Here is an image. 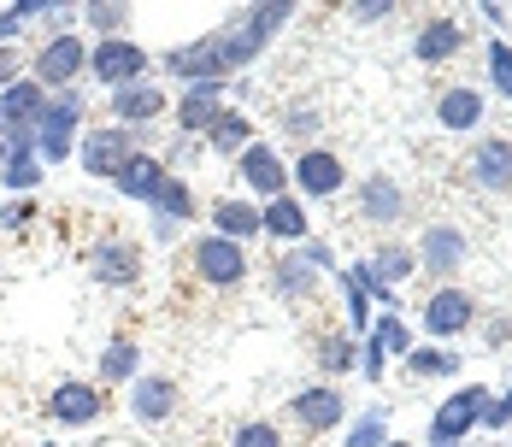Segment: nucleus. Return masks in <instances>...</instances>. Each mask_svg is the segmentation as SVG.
I'll list each match as a JSON object with an SVG mask.
<instances>
[{"label":"nucleus","instance_id":"c9c22d12","mask_svg":"<svg viewBox=\"0 0 512 447\" xmlns=\"http://www.w3.org/2000/svg\"><path fill=\"white\" fill-rule=\"evenodd\" d=\"M365 336H371L377 348L389 353V359H407V353L418 348V336H412V324H407V318H401V312H377Z\"/></svg>","mask_w":512,"mask_h":447},{"label":"nucleus","instance_id":"4c0bfd02","mask_svg":"<svg viewBox=\"0 0 512 447\" xmlns=\"http://www.w3.org/2000/svg\"><path fill=\"white\" fill-rule=\"evenodd\" d=\"M389 442V406H365L359 418H348L342 447H383Z\"/></svg>","mask_w":512,"mask_h":447},{"label":"nucleus","instance_id":"c756f323","mask_svg":"<svg viewBox=\"0 0 512 447\" xmlns=\"http://www.w3.org/2000/svg\"><path fill=\"white\" fill-rule=\"evenodd\" d=\"M401 371H407L412 383H448V377H460V353L436 348V342H418V348L401 359Z\"/></svg>","mask_w":512,"mask_h":447},{"label":"nucleus","instance_id":"49530a36","mask_svg":"<svg viewBox=\"0 0 512 447\" xmlns=\"http://www.w3.org/2000/svg\"><path fill=\"white\" fill-rule=\"evenodd\" d=\"M483 430H489V436H501V430H512V383H507V395H495V406L483 412Z\"/></svg>","mask_w":512,"mask_h":447},{"label":"nucleus","instance_id":"e433bc0d","mask_svg":"<svg viewBox=\"0 0 512 447\" xmlns=\"http://www.w3.org/2000/svg\"><path fill=\"white\" fill-rule=\"evenodd\" d=\"M277 124H283V142L312 148V142H318V130H324V112H318L312 100H295V106H283V112H277Z\"/></svg>","mask_w":512,"mask_h":447},{"label":"nucleus","instance_id":"f8f14e48","mask_svg":"<svg viewBox=\"0 0 512 447\" xmlns=\"http://www.w3.org/2000/svg\"><path fill=\"white\" fill-rule=\"evenodd\" d=\"M354 206H359V224H371L377 236L401 230V224L412 218V200H407V189H401V183H395L389 171H371V177H359Z\"/></svg>","mask_w":512,"mask_h":447},{"label":"nucleus","instance_id":"864d4df0","mask_svg":"<svg viewBox=\"0 0 512 447\" xmlns=\"http://www.w3.org/2000/svg\"><path fill=\"white\" fill-rule=\"evenodd\" d=\"M460 447H465V442H460ZM477 447H495V442H477Z\"/></svg>","mask_w":512,"mask_h":447},{"label":"nucleus","instance_id":"58836bf2","mask_svg":"<svg viewBox=\"0 0 512 447\" xmlns=\"http://www.w3.org/2000/svg\"><path fill=\"white\" fill-rule=\"evenodd\" d=\"M230 447H283V424H271V418H242V424L230 430Z\"/></svg>","mask_w":512,"mask_h":447},{"label":"nucleus","instance_id":"2f4dec72","mask_svg":"<svg viewBox=\"0 0 512 447\" xmlns=\"http://www.w3.org/2000/svg\"><path fill=\"white\" fill-rule=\"evenodd\" d=\"M83 24L95 30V42H118V36H130L136 6L130 0H83Z\"/></svg>","mask_w":512,"mask_h":447},{"label":"nucleus","instance_id":"4468645a","mask_svg":"<svg viewBox=\"0 0 512 447\" xmlns=\"http://www.w3.org/2000/svg\"><path fill=\"white\" fill-rule=\"evenodd\" d=\"M142 271H148V259H142V242H130V236H101V242L89 248V277H95L101 289H112V295L136 289Z\"/></svg>","mask_w":512,"mask_h":447},{"label":"nucleus","instance_id":"39448f33","mask_svg":"<svg viewBox=\"0 0 512 447\" xmlns=\"http://www.w3.org/2000/svg\"><path fill=\"white\" fill-rule=\"evenodd\" d=\"M30 77H36L48 95L83 89V77H89V42H83L77 30H65V36H48L42 48L30 53Z\"/></svg>","mask_w":512,"mask_h":447},{"label":"nucleus","instance_id":"f03ea898","mask_svg":"<svg viewBox=\"0 0 512 447\" xmlns=\"http://www.w3.org/2000/svg\"><path fill=\"white\" fill-rule=\"evenodd\" d=\"M83 130H89V95H83V89L48 95L42 124H36V159H42V165H65V159H77Z\"/></svg>","mask_w":512,"mask_h":447},{"label":"nucleus","instance_id":"c85d7f7f","mask_svg":"<svg viewBox=\"0 0 512 447\" xmlns=\"http://www.w3.org/2000/svg\"><path fill=\"white\" fill-rule=\"evenodd\" d=\"M148 212H154V218H171V224H195V212H201V195H195V183H189V177H177V171H171V177H165V183L154 189Z\"/></svg>","mask_w":512,"mask_h":447},{"label":"nucleus","instance_id":"de8ad7c7","mask_svg":"<svg viewBox=\"0 0 512 447\" xmlns=\"http://www.w3.org/2000/svg\"><path fill=\"white\" fill-rule=\"evenodd\" d=\"M477 12H483V18H489L495 30H507V24H512V6H501V0H483Z\"/></svg>","mask_w":512,"mask_h":447},{"label":"nucleus","instance_id":"603ef678","mask_svg":"<svg viewBox=\"0 0 512 447\" xmlns=\"http://www.w3.org/2000/svg\"><path fill=\"white\" fill-rule=\"evenodd\" d=\"M0 165H6V142H0Z\"/></svg>","mask_w":512,"mask_h":447},{"label":"nucleus","instance_id":"b1692460","mask_svg":"<svg viewBox=\"0 0 512 447\" xmlns=\"http://www.w3.org/2000/svg\"><path fill=\"white\" fill-rule=\"evenodd\" d=\"M254 142H259V130H254V118H248L242 106H224V112L212 118V130L201 136V148L218 153V159H236V153H248Z\"/></svg>","mask_w":512,"mask_h":447},{"label":"nucleus","instance_id":"a878e982","mask_svg":"<svg viewBox=\"0 0 512 447\" xmlns=\"http://www.w3.org/2000/svg\"><path fill=\"white\" fill-rule=\"evenodd\" d=\"M165 177H171L165 153L148 148V153H136V159H130V165L112 177V189H118V200H136V206H148V200H154V189L165 183Z\"/></svg>","mask_w":512,"mask_h":447},{"label":"nucleus","instance_id":"f3484780","mask_svg":"<svg viewBox=\"0 0 512 447\" xmlns=\"http://www.w3.org/2000/svg\"><path fill=\"white\" fill-rule=\"evenodd\" d=\"M159 118H171V95L165 83L148 77V83H130L118 95H106V124H124V130H154Z\"/></svg>","mask_w":512,"mask_h":447},{"label":"nucleus","instance_id":"2eb2a0df","mask_svg":"<svg viewBox=\"0 0 512 447\" xmlns=\"http://www.w3.org/2000/svg\"><path fill=\"white\" fill-rule=\"evenodd\" d=\"M48 418L59 430H95L106 418V389L89 377H65L48 389Z\"/></svg>","mask_w":512,"mask_h":447},{"label":"nucleus","instance_id":"c03bdc74","mask_svg":"<svg viewBox=\"0 0 512 447\" xmlns=\"http://www.w3.org/2000/svg\"><path fill=\"white\" fill-rule=\"evenodd\" d=\"M342 12H348L354 24H383V18H395L401 6H395V0H348Z\"/></svg>","mask_w":512,"mask_h":447},{"label":"nucleus","instance_id":"3c124183","mask_svg":"<svg viewBox=\"0 0 512 447\" xmlns=\"http://www.w3.org/2000/svg\"><path fill=\"white\" fill-rule=\"evenodd\" d=\"M383 447H412V442H395V436H389V442H383Z\"/></svg>","mask_w":512,"mask_h":447},{"label":"nucleus","instance_id":"7c9ffc66","mask_svg":"<svg viewBox=\"0 0 512 447\" xmlns=\"http://www.w3.org/2000/svg\"><path fill=\"white\" fill-rule=\"evenodd\" d=\"M336 295H342V330H348V336H365L377 312H371V289L354 277V265L336 271Z\"/></svg>","mask_w":512,"mask_h":447},{"label":"nucleus","instance_id":"a211bd4d","mask_svg":"<svg viewBox=\"0 0 512 447\" xmlns=\"http://www.w3.org/2000/svg\"><path fill=\"white\" fill-rule=\"evenodd\" d=\"M465 177L483 195H512V142L507 136H477L471 159H465Z\"/></svg>","mask_w":512,"mask_h":447},{"label":"nucleus","instance_id":"f704fd0d","mask_svg":"<svg viewBox=\"0 0 512 447\" xmlns=\"http://www.w3.org/2000/svg\"><path fill=\"white\" fill-rule=\"evenodd\" d=\"M42 177H48V165L36 159V153H6V165H0V195H36L42 189Z\"/></svg>","mask_w":512,"mask_h":447},{"label":"nucleus","instance_id":"dca6fc26","mask_svg":"<svg viewBox=\"0 0 512 447\" xmlns=\"http://www.w3.org/2000/svg\"><path fill=\"white\" fill-rule=\"evenodd\" d=\"M230 165H236V183H242L259 206L277 200V195H289V159H283L277 142H254L248 153H236Z\"/></svg>","mask_w":512,"mask_h":447},{"label":"nucleus","instance_id":"20e7f679","mask_svg":"<svg viewBox=\"0 0 512 447\" xmlns=\"http://www.w3.org/2000/svg\"><path fill=\"white\" fill-rule=\"evenodd\" d=\"M154 77V53L142 48L136 36H118V42H89V77L83 83H95L106 95H118V89H130V83H148Z\"/></svg>","mask_w":512,"mask_h":447},{"label":"nucleus","instance_id":"aec40b11","mask_svg":"<svg viewBox=\"0 0 512 447\" xmlns=\"http://www.w3.org/2000/svg\"><path fill=\"white\" fill-rule=\"evenodd\" d=\"M224 100H230V83H189L183 95L171 100V118H177V130L189 142H201L206 130H212V118L224 112Z\"/></svg>","mask_w":512,"mask_h":447},{"label":"nucleus","instance_id":"6e6552de","mask_svg":"<svg viewBox=\"0 0 512 447\" xmlns=\"http://www.w3.org/2000/svg\"><path fill=\"white\" fill-rule=\"evenodd\" d=\"M412 271H418V259H412V242H395V236H383V242H377V248H371V253H365V259L354 265V277L365 283V289H371V300H377L383 312H395V300H401L395 289L407 283Z\"/></svg>","mask_w":512,"mask_h":447},{"label":"nucleus","instance_id":"4be33fe9","mask_svg":"<svg viewBox=\"0 0 512 447\" xmlns=\"http://www.w3.org/2000/svg\"><path fill=\"white\" fill-rule=\"evenodd\" d=\"M206 224H212V236H224V242H242V248H254V242H265L259 236V200H212L206 206Z\"/></svg>","mask_w":512,"mask_h":447},{"label":"nucleus","instance_id":"09e8293b","mask_svg":"<svg viewBox=\"0 0 512 447\" xmlns=\"http://www.w3.org/2000/svg\"><path fill=\"white\" fill-rule=\"evenodd\" d=\"M489 342L483 348H507V336H512V318H489V330H483Z\"/></svg>","mask_w":512,"mask_h":447},{"label":"nucleus","instance_id":"412c9836","mask_svg":"<svg viewBox=\"0 0 512 447\" xmlns=\"http://www.w3.org/2000/svg\"><path fill=\"white\" fill-rule=\"evenodd\" d=\"M259 236H265V242H277V248H301V242L312 236L307 200H295V195L265 200V206H259Z\"/></svg>","mask_w":512,"mask_h":447},{"label":"nucleus","instance_id":"bb28decb","mask_svg":"<svg viewBox=\"0 0 512 447\" xmlns=\"http://www.w3.org/2000/svg\"><path fill=\"white\" fill-rule=\"evenodd\" d=\"M483 89H471V83H454V89H442L436 95V124L442 130H454V136H471L477 124H483Z\"/></svg>","mask_w":512,"mask_h":447},{"label":"nucleus","instance_id":"72a5a7b5","mask_svg":"<svg viewBox=\"0 0 512 447\" xmlns=\"http://www.w3.org/2000/svg\"><path fill=\"white\" fill-rule=\"evenodd\" d=\"M312 359H318L324 383H336V377L359 371V336H348V330H330V336H324V342L312 348Z\"/></svg>","mask_w":512,"mask_h":447},{"label":"nucleus","instance_id":"9d476101","mask_svg":"<svg viewBox=\"0 0 512 447\" xmlns=\"http://www.w3.org/2000/svg\"><path fill=\"white\" fill-rule=\"evenodd\" d=\"M289 189H301L307 200H336L348 189V159L330 148V142L295 148V159H289Z\"/></svg>","mask_w":512,"mask_h":447},{"label":"nucleus","instance_id":"37998d69","mask_svg":"<svg viewBox=\"0 0 512 447\" xmlns=\"http://www.w3.org/2000/svg\"><path fill=\"white\" fill-rule=\"evenodd\" d=\"M36 212H42V200H36V195H18V200H6V206H0V230H24V224H30Z\"/></svg>","mask_w":512,"mask_h":447},{"label":"nucleus","instance_id":"79ce46f5","mask_svg":"<svg viewBox=\"0 0 512 447\" xmlns=\"http://www.w3.org/2000/svg\"><path fill=\"white\" fill-rule=\"evenodd\" d=\"M301 259H307L312 271H318V277H336V271H342V259H336V253H330V242H318V236H307V242H301Z\"/></svg>","mask_w":512,"mask_h":447},{"label":"nucleus","instance_id":"6ab92c4d","mask_svg":"<svg viewBox=\"0 0 512 447\" xmlns=\"http://www.w3.org/2000/svg\"><path fill=\"white\" fill-rule=\"evenodd\" d=\"M124 400H130V418H136V424H171L177 406H183V389H177V377H165V371H142Z\"/></svg>","mask_w":512,"mask_h":447},{"label":"nucleus","instance_id":"7ed1b4c3","mask_svg":"<svg viewBox=\"0 0 512 447\" xmlns=\"http://www.w3.org/2000/svg\"><path fill=\"white\" fill-rule=\"evenodd\" d=\"M136 153H148V130H124V124H95L89 118V130L77 142V165H83V177L112 183Z\"/></svg>","mask_w":512,"mask_h":447},{"label":"nucleus","instance_id":"0eeeda50","mask_svg":"<svg viewBox=\"0 0 512 447\" xmlns=\"http://www.w3.org/2000/svg\"><path fill=\"white\" fill-rule=\"evenodd\" d=\"M189 265H195V277H201L212 295H236V289L248 283V271H254L242 242H224V236H212V230L189 242Z\"/></svg>","mask_w":512,"mask_h":447},{"label":"nucleus","instance_id":"393cba45","mask_svg":"<svg viewBox=\"0 0 512 447\" xmlns=\"http://www.w3.org/2000/svg\"><path fill=\"white\" fill-rule=\"evenodd\" d=\"M412 53H418V65H448V59H460L465 53L460 18H424L418 36H412Z\"/></svg>","mask_w":512,"mask_h":447},{"label":"nucleus","instance_id":"5fc2aeb1","mask_svg":"<svg viewBox=\"0 0 512 447\" xmlns=\"http://www.w3.org/2000/svg\"><path fill=\"white\" fill-rule=\"evenodd\" d=\"M0 130H6V112H0Z\"/></svg>","mask_w":512,"mask_h":447},{"label":"nucleus","instance_id":"a18cd8bd","mask_svg":"<svg viewBox=\"0 0 512 447\" xmlns=\"http://www.w3.org/2000/svg\"><path fill=\"white\" fill-rule=\"evenodd\" d=\"M18 77H30V59H24V48H0V95H6Z\"/></svg>","mask_w":512,"mask_h":447},{"label":"nucleus","instance_id":"6e6d98bb","mask_svg":"<svg viewBox=\"0 0 512 447\" xmlns=\"http://www.w3.org/2000/svg\"><path fill=\"white\" fill-rule=\"evenodd\" d=\"M42 447H59V442H42Z\"/></svg>","mask_w":512,"mask_h":447},{"label":"nucleus","instance_id":"9b49d317","mask_svg":"<svg viewBox=\"0 0 512 447\" xmlns=\"http://www.w3.org/2000/svg\"><path fill=\"white\" fill-rule=\"evenodd\" d=\"M283 418L295 424V430H307V436H336L342 424H348V395L336 389V383H307V389H295L289 406H283Z\"/></svg>","mask_w":512,"mask_h":447},{"label":"nucleus","instance_id":"ea45409f","mask_svg":"<svg viewBox=\"0 0 512 447\" xmlns=\"http://www.w3.org/2000/svg\"><path fill=\"white\" fill-rule=\"evenodd\" d=\"M489 83H495V95L501 100H512V42L507 36L489 42Z\"/></svg>","mask_w":512,"mask_h":447},{"label":"nucleus","instance_id":"ddd939ff","mask_svg":"<svg viewBox=\"0 0 512 447\" xmlns=\"http://www.w3.org/2000/svg\"><path fill=\"white\" fill-rule=\"evenodd\" d=\"M471 324H477V295L471 289L442 283V289L424 295V336L430 342H460V336H471Z\"/></svg>","mask_w":512,"mask_h":447},{"label":"nucleus","instance_id":"473e14b6","mask_svg":"<svg viewBox=\"0 0 512 447\" xmlns=\"http://www.w3.org/2000/svg\"><path fill=\"white\" fill-rule=\"evenodd\" d=\"M42 106H48V89H42L36 77H18V83L0 95L6 124H24V130H36V124H42Z\"/></svg>","mask_w":512,"mask_h":447},{"label":"nucleus","instance_id":"5701e85b","mask_svg":"<svg viewBox=\"0 0 512 447\" xmlns=\"http://www.w3.org/2000/svg\"><path fill=\"white\" fill-rule=\"evenodd\" d=\"M318 283H324V277L312 271L301 253H295V248H277V259H271V295L301 306V300H318Z\"/></svg>","mask_w":512,"mask_h":447},{"label":"nucleus","instance_id":"8fccbe9b","mask_svg":"<svg viewBox=\"0 0 512 447\" xmlns=\"http://www.w3.org/2000/svg\"><path fill=\"white\" fill-rule=\"evenodd\" d=\"M154 218V212H148ZM183 236V224H171V218H154V242H177Z\"/></svg>","mask_w":512,"mask_h":447},{"label":"nucleus","instance_id":"a19ab883","mask_svg":"<svg viewBox=\"0 0 512 447\" xmlns=\"http://www.w3.org/2000/svg\"><path fill=\"white\" fill-rule=\"evenodd\" d=\"M383 371H389V353L377 348L371 336H359V377H365V383L377 389V383H383Z\"/></svg>","mask_w":512,"mask_h":447},{"label":"nucleus","instance_id":"423d86ee","mask_svg":"<svg viewBox=\"0 0 512 447\" xmlns=\"http://www.w3.org/2000/svg\"><path fill=\"white\" fill-rule=\"evenodd\" d=\"M489 406H495V389H483V383H465V389H454V395L430 412L424 442H430V447H460L471 430H483V412H489Z\"/></svg>","mask_w":512,"mask_h":447},{"label":"nucleus","instance_id":"cd10ccee","mask_svg":"<svg viewBox=\"0 0 512 447\" xmlns=\"http://www.w3.org/2000/svg\"><path fill=\"white\" fill-rule=\"evenodd\" d=\"M142 377V342H130V336H112L101 353V365H95V383L101 389H130Z\"/></svg>","mask_w":512,"mask_h":447},{"label":"nucleus","instance_id":"f257e3e1","mask_svg":"<svg viewBox=\"0 0 512 447\" xmlns=\"http://www.w3.org/2000/svg\"><path fill=\"white\" fill-rule=\"evenodd\" d=\"M295 12H301L295 0H259V6H242V12H230L218 30H206V36H195V42H183V48L154 53V71L171 77V83H183V89H189V83H230V77H242L259 53L295 24Z\"/></svg>","mask_w":512,"mask_h":447},{"label":"nucleus","instance_id":"1a4fd4ad","mask_svg":"<svg viewBox=\"0 0 512 447\" xmlns=\"http://www.w3.org/2000/svg\"><path fill=\"white\" fill-rule=\"evenodd\" d=\"M412 259H418V271L442 289V283H454V277L465 271V259H471V236H465L460 224L436 218V224H424V236L412 242Z\"/></svg>","mask_w":512,"mask_h":447}]
</instances>
